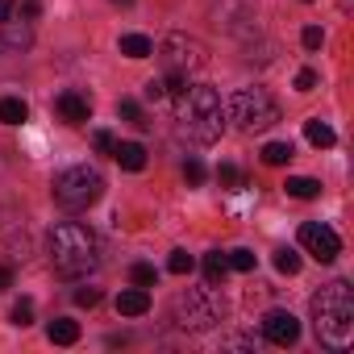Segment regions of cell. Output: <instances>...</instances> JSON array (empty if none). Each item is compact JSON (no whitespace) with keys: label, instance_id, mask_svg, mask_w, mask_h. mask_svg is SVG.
Masks as SVG:
<instances>
[{"label":"cell","instance_id":"1","mask_svg":"<svg viewBox=\"0 0 354 354\" xmlns=\"http://www.w3.org/2000/svg\"><path fill=\"white\" fill-rule=\"evenodd\" d=\"M313 329L325 346L333 350H346L354 342V292L346 279H333L325 283L317 296H313Z\"/></svg>","mask_w":354,"mask_h":354},{"label":"cell","instance_id":"2","mask_svg":"<svg viewBox=\"0 0 354 354\" xmlns=\"http://www.w3.org/2000/svg\"><path fill=\"white\" fill-rule=\"evenodd\" d=\"M50 263L59 275H88L100 263V238L84 221H63L50 230Z\"/></svg>","mask_w":354,"mask_h":354},{"label":"cell","instance_id":"3","mask_svg":"<svg viewBox=\"0 0 354 354\" xmlns=\"http://www.w3.org/2000/svg\"><path fill=\"white\" fill-rule=\"evenodd\" d=\"M175 104H180V121H184V133L201 146H213L225 129V104L213 88L196 84L188 88L184 96H175Z\"/></svg>","mask_w":354,"mask_h":354},{"label":"cell","instance_id":"4","mask_svg":"<svg viewBox=\"0 0 354 354\" xmlns=\"http://www.w3.org/2000/svg\"><path fill=\"white\" fill-rule=\"evenodd\" d=\"M158 59H162V71H167V80H162V84H167V96L175 100V96L188 92V80H192L196 71H205L209 50H205V42H196V38H188V34H171V38H162Z\"/></svg>","mask_w":354,"mask_h":354},{"label":"cell","instance_id":"5","mask_svg":"<svg viewBox=\"0 0 354 354\" xmlns=\"http://www.w3.org/2000/svg\"><path fill=\"white\" fill-rule=\"evenodd\" d=\"M50 192H55V201H59L67 213H84V209H92V205L104 196V175H100L96 167L80 162V167H67V171L55 175Z\"/></svg>","mask_w":354,"mask_h":354},{"label":"cell","instance_id":"6","mask_svg":"<svg viewBox=\"0 0 354 354\" xmlns=\"http://www.w3.org/2000/svg\"><path fill=\"white\" fill-rule=\"evenodd\" d=\"M225 117L242 129V133H259V129H271L279 121V104L263 92V88H238L230 100H225Z\"/></svg>","mask_w":354,"mask_h":354},{"label":"cell","instance_id":"7","mask_svg":"<svg viewBox=\"0 0 354 354\" xmlns=\"http://www.w3.org/2000/svg\"><path fill=\"white\" fill-rule=\"evenodd\" d=\"M221 317H225V304L217 300V292L209 283L205 288H188V292L175 296V321H180V329H188V333H205Z\"/></svg>","mask_w":354,"mask_h":354},{"label":"cell","instance_id":"8","mask_svg":"<svg viewBox=\"0 0 354 354\" xmlns=\"http://www.w3.org/2000/svg\"><path fill=\"white\" fill-rule=\"evenodd\" d=\"M300 246H304L317 263H333V259L342 254V238H337L329 225H321V221H304V225H300Z\"/></svg>","mask_w":354,"mask_h":354},{"label":"cell","instance_id":"9","mask_svg":"<svg viewBox=\"0 0 354 354\" xmlns=\"http://www.w3.org/2000/svg\"><path fill=\"white\" fill-rule=\"evenodd\" d=\"M263 337H267L271 346H296V337H300V321H296L288 308H271V313L263 317Z\"/></svg>","mask_w":354,"mask_h":354},{"label":"cell","instance_id":"10","mask_svg":"<svg viewBox=\"0 0 354 354\" xmlns=\"http://www.w3.org/2000/svg\"><path fill=\"white\" fill-rule=\"evenodd\" d=\"M55 109H59V117H63L67 125H84V121L92 117V100H88L84 92H59Z\"/></svg>","mask_w":354,"mask_h":354},{"label":"cell","instance_id":"11","mask_svg":"<svg viewBox=\"0 0 354 354\" xmlns=\"http://www.w3.org/2000/svg\"><path fill=\"white\" fill-rule=\"evenodd\" d=\"M30 46H34V30L30 26H17V21L0 26V55H21Z\"/></svg>","mask_w":354,"mask_h":354},{"label":"cell","instance_id":"12","mask_svg":"<svg viewBox=\"0 0 354 354\" xmlns=\"http://www.w3.org/2000/svg\"><path fill=\"white\" fill-rule=\"evenodd\" d=\"M146 308H150V292H146V288H138V283H133V288H125V292L117 296V313H121V317H142Z\"/></svg>","mask_w":354,"mask_h":354},{"label":"cell","instance_id":"13","mask_svg":"<svg viewBox=\"0 0 354 354\" xmlns=\"http://www.w3.org/2000/svg\"><path fill=\"white\" fill-rule=\"evenodd\" d=\"M113 158H117L125 171H142V167H146V146H142V142H113Z\"/></svg>","mask_w":354,"mask_h":354},{"label":"cell","instance_id":"14","mask_svg":"<svg viewBox=\"0 0 354 354\" xmlns=\"http://www.w3.org/2000/svg\"><path fill=\"white\" fill-rule=\"evenodd\" d=\"M225 275H230V259H225L221 250L205 254V283H209V288H221V283H225Z\"/></svg>","mask_w":354,"mask_h":354},{"label":"cell","instance_id":"15","mask_svg":"<svg viewBox=\"0 0 354 354\" xmlns=\"http://www.w3.org/2000/svg\"><path fill=\"white\" fill-rule=\"evenodd\" d=\"M304 138H308L317 150H325V146H333V142H337V133H333L321 117H308V121H304Z\"/></svg>","mask_w":354,"mask_h":354},{"label":"cell","instance_id":"16","mask_svg":"<svg viewBox=\"0 0 354 354\" xmlns=\"http://www.w3.org/2000/svg\"><path fill=\"white\" fill-rule=\"evenodd\" d=\"M288 196H296V201H313V196H321V180H308V175H288Z\"/></svg>","mask_w":354,"mask_h":354},{"label":"cell","instance_id":"17","mask_svg":"<svg viewBox=\"0 0 354 354\" xmlns=\"http://www.w3.org/2000/svg\"><path fill=\"white\" fill-rule=\"evenodd\" d=\"M46 333H50V342H59V346H71V342H80V325H75V321H67V317L50 321V325H46Z\"/></svg>","mask_w":354,"mask_h":354},{"label":"cell","instance_id":"18","mask_svg":"<svg viewBox=\"0 0 354 354\" xmlns=\"http://www.w3.org/2000/svg\"><path fill=\"white\" fill-rule=\"evenodd\" d=\"M121 55L125 59H146V55H154V46H150L146 34H125L121 38Z\"/></svg>","mask_w":354,"mask_h":354},{"label":"cell","instance_id":"19","mask_svg":"<svg viewBox=\"0 0 354 354\" xmlns=\"http://www.w3.org/2000/svg\"><path fill=\"white\" fill-rule=\"evenodd\" d=\"M26 117H30L26 100H17V96H5V100H0V121H5V125H21Z\"/></svg>","mask_w":354,"mask_h":354},{"label":"cell","instance_id":"20","mask_svg":"<svg viewBox=\"0 0 354 354\" xmlns=\"http://www.w3.org/2000/svg\"><path fill=\"white\" fill-rule=\"evenodd\" d=\"M292 154H296L292 142H267L263 146V162L267 167H283V162H292Z\"/></svg>","mask_w":354,"mask_h":354},{"label":"cell","instance_id":"21","mask_svg":"<svg viewBox=\"0 0 354 354\" xmlns=\"http://www.w3.org/2000/svg\"><path fill=\"white\" fill-rule=\"evenodd\" d=\"M217 184L230 188V192H238V188H246V175H242L234 162H221V167H217Z\"/></svg>","mask_w":354,"mask_h":354},{"label":"cell","instance_id":"22","mask_svg":"<svg viewBox=\"0 0 354 354\" xmlns=\"http://www.w3.org/2000/svg\"><path fill=\"white\" fill-rule=\"evenodd\" d=\"M117 117H125L133 129H150V121H146V113L138 109V100H117Z\"/></svg>","mask_w":354,"mask_h":354},{"label":"cell","instance_id":"23","mask_svg":"<svg viewBox=\"0 0 354 354\" xmlns=\"http://www.w3.org/2000/svg\"><path fill=\"white\" fill-rule=\"evenodd\" d=\"M192 267H196V259H192L188 250H171V259H167V271H171V275H188Z\"/></svg>","mask_w":354,"mask_h":354},{"label":"cell","instance_id":"24","mask_svg":"<svg viewBox=\"0 0 354 354\" xmlns=\"http://www.w3.org/2000/svg\"><path fill=\"white\" fill-rule=\"evenodd\" d=\"M129 279H133L138 288H154V283H158V271H154L150 263H133V267H129Z\"/></svg>","mask_w":354,"mask_h":354},{"label":"cell","instance_id":"25","mask_svg":"<svg viewBox=\"0 0 354 354\" xmlns=\"http://www.w3.org/2000/svg\"><path fill=\"white\" fill-rule=\"evenodd\" d=\"M275 271L296 275V271H300V254H296V250H275Z\"/></svg>","mask_w":354,"mask_h":354},{"label":"cell","instance_id":"26","mask_svg":"<svg viewBox=\"0 0 354 354\" xmlns=\"http://www.w3.org/2000/svg\"><path fill=\"white\" fill-rule=\"evenodd\" d=\"M230 271H254V250H230Z\"/></svg>","mask_w":354,"mask_h":354},{"label":"cell","instance_id":"27","mask_svg":"<svg viewBox=\"0 0 354 354\" xmlns=\"http://www.w3.org/2000/svg\"><path fill=\"white\" fill-rule=\"evenodd\" d=\"M205 175H209V171H205V162H201V158H188V162H184V180H188L192 188H201V184H205Z\"/></svg>","mask_w":354,"mask_h":354},{"label":"cell","instance_id":"28","mask_svg":"<svg viewBox=\"0 0 354 354\" xmlns=\"http://www.w3.org/2000/svg\"><path fill=\"white\" fill-rule=\"evenodd\" d=\"M13 325H21V329L34 325V300H17L13 304Z\"/></svg>","mask_w":354,"mask_h":354},{"label":"cell","instance_id":"29","mask_svg":"<svg viewBox=\"0 0 354 354\" xmlns=\"http://www.w3.org/2000/svg\"><path fill=\"white\" fill-rule=\"evenodd\" d=\"M142 96H146V100H154V104H158V100H167V84H162V80H146Z\"/></svg>","mask_w":354,"mask_h":354},{"label":"cell","instance_id":"30","mask_svg":"<svg viewBox=\"0 0 354 354\" xmlns=\"http://www.w3.org/2000/svg\"><path fill=\"white\" fill-rule=\"evenodd\" d=\"M75 304H80V308H96V304H100V288H80V292H75Z\"/></svg>","mask_w":354,"mask_h":354},{"label":"cell","instance_id":"31","mask_svg":"<svg viewBox=\"0 0 354 354\" xmlns=\"http://www.w3.org/2000/svg\"><path fill=\"white\" fill-rule=\"evenodd\" d=\"M300 42H304V46H308V50H317V46H321V42H325V34H321V30H317V26H308V30H304V34H300Z\"/></svg>","mask_w":354,"mask_h":354},{"label":"cell","instance_id":"32","mask_svg":"<svg viewBox=\"0 0 354 354\" xmlns=\"http://www.w3.org/2000/svg\"><path fill=\"white\" fill-rule=\"evenodd\" d=\"M313 88H317V71H308V67H304V71L296 75V92H313Z\"/></svg>","mask_w":354,"mask_h":354},{"label":"cell","instance_id":"33","mask_svg":"<svg viewBox=\"0 0 354 354\" xmlns=\"http://www.w3.org/2000/svg\"><path fill=\"white\" fill-rule=\"evenodd\" d=\"M92 146H96V150H109V154H113V133H109V129H96V133H92Z\"/></svg>","mask_w":354,"mask_h":354},{"label":"cell","instance_id":"34","mask_svg":"<svg viewBox=\"0 0 354 354\" xmlns=\"http://www.w3.org/2000/svg\"><path fill=\"white\" fill-rule=\"evenodd\" d=\"M13 13H17V0H0V26L13 21Z\"/></svg>","mask_w":354,"mask_h":354},{"label":"cell","instance_id":"35","mask_svg":"<svg viewBox=\"0 0 354 354\" xmlns=\"http://www.w3.org/2000/svg\"><path fill=\"white\" fill-rule=\"evenodd\" d=\"M21 13L34 21V17H42V0H26V5H21Z\"/></svg>","mask_w":354,"mask_h":354},{"label":"cell","instance_id":"36","mask_svg":"<svg viewBox=\"0 0 354 354\" xmlns=\"http://www.w3.org/2000/svg\"><path fill=\"white\" fill-rule=\"evenodd\" d=\"M13 283V267H0V288H9Z\"/></svg>","mask_w":354,"mask_h":354},{"label":"cell","instance_id":"37","mask_svg":"<svg viewBox=\"0 0 354 354\" xmlns=\"http://www.w3.org/2000/svg\"><path fill=\"white\" fill-rule=\"evenodd\" d=\"M113 5H133V0H113Z\"/></svg>","mask_w":354,"mask_h":354}]
</instances>
